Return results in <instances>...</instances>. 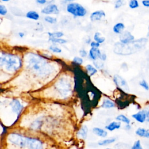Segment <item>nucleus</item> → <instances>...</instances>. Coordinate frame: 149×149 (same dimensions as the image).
I'll return each instance as SVG.
<instances>
[{
	"label": "nucleus",
	"instance_id": "f257e3e1",
	"mask_svg": "<svg viewBox=\"0 0 149 149\" xmlns=\"http://www.w3.org/2000/svg\"><path fill=\"white\" fill-rule=\"evenodd\" d=\"M27 56V66L34 73L40 76H44L51 72L50 65L40 56L32 53Z\"/></svg>",
	"mask_w": 149,
	"mask_h": 149
},
{
	"label": "nucleus",
	"instance_id": "f03ea898",
	"mask_svg": "<svg viewBox=\"0 0 149 149\" xmlns=\"http://www.w3.org/2000/svg\"><path fill=\"white\" fill-rule=\"evenodd\" d=\"M147 39L142 38L128 44H123L120 42H117L114 46V52L118 55H128L137 52L140 49L147 43Z\"/></svg>",
	"mask_w": 149,
	"mask_h": 149
},
{
	"label": "nucleus",
	"instance_id": "7ed1b4c3",
	"mask_svg": "<svg viewBox=\"0 0 149 149\" xmlns=\"http://www.w3.org/2000/svg\"><path fill=\"white\" fill-rule=\"evenodd\" d=\"M8 139L11 143L20 147H27L31 149H41L42 148V143L40 140L25 137L18 133L10 134Z\"/></svg>",
	"mask_w": 149,
	"mask_h": 149
},
{
	"label": "nucleus",
	"instance_id": "20e7f679",
	"mask_svg": "<svg viewBox=\"0 0 149 149\" xmlns=\"http://www.w3.org/2000/svg\"><path fill=\"white\" fill-rule=\"evenodd\" d=\"M22 66V61L18 56L0 53V67H4L9 72H15Z\"/></svg>",
	"mask_w": 149,
	"mask_h": 149
},
{
	"label": "nucleus",
	"instance_id": "39448f33",
	"mask_svg": "<svg viewBox=\"0 0 149 149\" xmlns=\"http://www.w3.org/2000/svg\"><path fill=\"white\" fill-rule=\"evenodd\" d=\"M66 11L74 17H84L86 15L87 9L77 2L69 3L66 7Z\"/></svg>",
	"mask_w": 149,
	"mask_h": 149
},
{
	"label": "nucleus",
	"instance_id": "423d86ee",
	"mask_svg": "<svg viewBox=\"0 0 149 149\" xmlns=\"http://www.w3.org/2000/svg\"><path fill=\"white\" fill-rule=\"evenodd\" d=\"M42 14L45 15H58L59 13V9L58 6L55 3H49L44 6L41 10Z\"/></svg>",
	"mask_w": 149,
	"mask_h": 149
},
{
	"label": "nucleus",
	"instance_id": "0eeeda50",
	"mask_svg": "<svg viewBox=\"0 0 149 149\" xmlns=\"http://www.w3.org/2000/svg\"><path fill=\"white\" fill-rule=\"evenodd\" d=\"M113 81L116 86L125 90H129V87L126 81L120 76L116 74L113 76Z\"/></svg>",
	"mask_w": 149,
	"mask_h": 149
},
{
	"label": "nucleus",
	"instance_id": "6e6552de",
	"mask_svg": "<svg viewBox=\"0 0 149 149\" xmlns=\"http://www.w3.org/2000/svg\"><path fill=\"white\" fill-rule=\"evenodd\" d=\"M134 40V36L127 31L122 32L120 36V42L123 44H128Z\"/></svg>",
	"mask_w": 149,
	"mask_h": 149
},
{
	"label": "nucleus",
	"instance_id": "1a4fd4ad",
	"mask_svg": "<svg viewBox=\"0 0 149 149\" xmlns=\"http://www.w3.org/2000/svg\"><path fill=\"white\" fill-rule=\"evenodd\" d=\"M105 17V13L102 10H98L92 12L90 16V19L92 22H95L101 20Z\"/></svg>",
	"mask_w": 149,
	"mask_h": 149
},
{
	"label": "nucleus",
	"instance_id": "9d476101",
	"mask_svg": "<svg viewBox=\"0 0 149 149\" xmlns=\"http://www.w3.org/2000/svg\"><path fill=\"white\" fill-rule=\"evenodd\" d=\"M132 116L138 122L143 123L147 119V112L146 111H140L138 112L133 114Z\"/></svg>",
	"mask_w": 149,
	"mask_h": 149
},
{
	"label": "nucleus",
	"instance_id": "9b49d317",
	"mask_svg": "<svg viewBox=\"0 0 149 149\" xmlns=\"http://www.w3.org/2000/svg\"><path fill=\"white\" fill-rule=\"evenodd\" d=\"M10 105L11 107L12 110L15 112L17 115H19L22 109H23V106L22 105L21 103L19 102V101H18L17 100H13L10 103Z\"/></svg>",
	"mask_w": 149,
	"mask_h": 149
},
{
	"label": "nucleus",
	"instance_id": "f8f14e48",
	"mask_svg": "<svg viewBox=\"0 0 149 149\" xmlns=\"http://www.w3.org/2000/svg\"><path fill=\"white\" fill-rule=\"evenodd\" d=\"M101 55L100 50L98 48H93L91 47V48L89 51L88 55L90 59L92 60H97L98 58H100V56Z\"/></svg>",
	"mask_w": 149,
	"mask_h": 149
},
{
	"label": "nucleus",
	"instance_id": "ddd939ff",
	"mask_svg": "<svg viewBox=\"0 0 149 149\" xmlns=\"http://www.w3.org/2000/svg\"><path fill=\"white\" fill-rule=\"evenodd\" d=\"M121 123L119 121H113L105 126V129L109 131H113L115 129H118L120 127Z\"/></svg>",
	"mask_w": 149,
	"mask_h": 149
},
{
	"label": "nucleus",
	"instance_id": "4468645a",
	"mask_svg": "<svg viewBox=\"0 0 149 149\" xmlns=\"http://www.w3.org/2000/svg\"><path fill=\"white\" fill-rule=\"evenodd\" d=\"M93 132L95 135L101 137H105L108 134V133L106 130L100 127H94L93 129Z\"/></svg>",
	"mask_w": 149,
	"mask_h": 149
},
{
	"label": "nucleus",
	"instance_id": "2eb2a0df",
	"mask_svg": "<svg viewBox=\"0 0 149 149\" xmlns=\"http://www.w3.org/2000/svg\"><path fill=\"white\" fill-rule=\"evenodd\" d=\"M136 134L140 137L149 138V130L144 128H138L136 130Z\"/></svg>",
	"mask_w": 149,
	"mask_h": 149
},
{
	"label": "nucleus",
	"instance_id": "dca6fc26",
	"mask_svg": "<svg viewBox=\"0 0 149 149\" xmlns=\"http://www.w3.org/2000/svg\"><path fill=\"white\" fill-rule=\"evenodd\" d=\"M125 24L123 23L119 22L115 24L113 27V31L116 34H120L123 32V30L125 29Z\"/></svg>",
	"mask_w": 149,
	"mask_h": 149
},
{
	"label": "nucleus",
	"instance_id": "f3484780",
	"mask_svg": "<svg viewBox=\"0 0 149 149\" xmlns=\"http://www.w3.org/2000/svg\"><path fill=\"white\" fill-rule=\"evenodd\" d=\"M26 16L27 18L31 20H37L40 18L39 14L35 10L28 11L26 14Z\"/></svg>",
	"mask_w": 149,
	"mask_h": 149
},
{
	"label": "nucleus",
	"instance_id": "a211bd4d",
	"mask_svg": "<svg viewBox=\"0 0 149 149\" xmlns=\"http://www.w3.org/2000/svg\"><path fill=\"white\" fill-rule=\"evenodd\" d=\"M115 106V102L108 98L104 99L101 105V107L104 108H113Z\"/></svg>",
	"mask_w": 149,
	"mask_h": 149
},
{
	"label": "nucleus",
	"instance_id": "6ab92c4d",
	"mask_svg": "<svg viewBox=\"0 0 149 149\" xmlns=\"http://www.w3.org/2000/svg\"><path fill=\"white\" fill-rule=\"evenodd\" d=\"M87 133H88V128L86 126L84 125L83 126L79 131L77 133V135L79 137H80L81 139H85L87 137Z\"/></svg>",
	"mask_w": 149,
	"mask_h": 149
},
{
	"label": "nucleus",
	"instance_id": "aec40b11",
	"mask_svg": "<svg viewBox=\"0 0 149 149\" xmlns=\"http://www.w3.org/2000/svg\"><path fill=\"white\" fill-rule=\"evenodd\" d=\"M115 141H116V138L112 137V138H109V139L100 140L98 141V144L100 146H107V145H109L110 144L114 143Z\"/></svg>",
	"mask_w": 149,
	"mask_h": 149
},
{
	"label": "nucleus",
	"instance_id": "412c9836",
	"mask_svg": "<svg viewBox=\"0 0 149 149\" xmlns=\"http://www.w3.org/2000/svg\"><path fill=\"white\" fill-rule=\"evenodd\" d=\"M86 69L87 70L88 74L90 76H93L94 74H95L97 72V69L94 66H93L91 65H87L86 66Z\"/></svg>",
	"mask_w": 149,
	"mask_h": 149
},
{
	"label": "nucleus",
	"instance_id": "4be33fe9",
	"mask_svg": "<svg viewBox=\"0 0 149 149\" xmlns=\"http://www.w3.org/2000/svg\"><path fill=\"white\" fill-rule=\"evenodd\" d=\"M94 40L98 42V43L100 44H101V43H103L105 40V38L104 37H102L101 36V33H99V32H96L94 35Z\"/></svg>",
	"mask_w": 149,
	"mask_h": 149
},
{
	"label": "nucleus",
	"instance_id": "5701e85b",
	"mask_svg": "<svg viewBox=\"0 0 149 149\" xmlns=\"http://www.w3.org/2000/svg\"><path fill=\"white\" fill-rule=\"evenodd\" d=\"M116 119L119 122H122L123 123H125L126 124H129L130 122V119L127 117H126L125 115L122 114L118 115L116 117Z\"/></svg>",
	"mask_w": 149,
	"mask_h": 149
},
{
	"label": "nucleus",
	"instance_id": "b1692460",
	"mask_svg": "<svg viewBox=\"0 0 149 149\" xmlns=\"http://www.w3.org/2000/svg\"><path fill=\"white\" fill-rule=\"evenodd\" d=\"M49 38H61L63 36L64 34L61 31H55V32H49L48 33Z\"/></svg>",
	"mask_w": 149,
	"mask_h": 149
},
{
	"label": "nucleus",
	"instance_id": "393cba45",
	"mask_svg": "<svg viewBox=\"0 0 149 149\" xmlns=\"http://www.w3.org/2000/svg\"><path fill=\"white\" fill-rule=\"evenodd\" d=\"M44 20L50 24H55L57 22V19L55 17H52L51 16H46L44 18Z\"/></svg>",
	"mask_w": 149,
	"mask_h": 149
},
{
	"label": "nucleus",
	"instance_id": "a878e982",
	"mask_svg": "<svg viewBox=\"0 0 149 149\" xmlns=\"http://www.w3.org/2000/svg\"><path fill=\"white\" fill-rule=\"evenodd\" d=\"M49 40L53 43H57V44H65L67 42V41L66 40L61 38H49Z\"/></svg>",
	"mask_w": 149,
	"mask_h": 149
},
{
	"label": "nucleus",
	"instance_id": "bb28decb",
	"mask_svg": "<svg viewBox=\"0 0 149 149\" xmlns=\"http://www.w3.org/2000/svg\"><path fill=\"white\" fill-rule=\"evenodd\" d=\"M129 6L130 9H136L139 6L137 0H130L129 2Z\"/></svg>",
	"mask_w": 149,
	"mask_h": 149
},
{
	"label": "nucleus",
	"instance_id": "cd10ccee",
	"mask_svg": "<svg viewBox=\"0 0 149 149\" xmlns=\"http://www.w3.org/2000/svg\"><path fill=\"white\" fill-rule=\"evenodd\" d=\"M8 13V9L6 7L2 4H0V15L5 16Z\"/></svg>",
	"mask_w": 149,
	"mask_h": 149
},
{
	"label": "nucleus",
	"instance_id": "c85d7f7f",
	"mask_svg": "<svg viewBox=\"0 0 149 149\" xmlns=\"http://www.w3.org/2000/svg\"><path fill=\"white\" fill-rule=\"evenodd\" d=\"M132 149H142V147H141V142L139 140L136 141L134 143L133 146L132 147Z\"/></svg>",
	"mask_w": 149,
	"mask_h": 149
},
{
	"label": "nucleus",
	"instance_id": "c756f323",
	"mask_svg": "<svg viewBox=\"0 0 149 149\" xmlns=\"http://www.w3.org/2000/svg\"><path fill=\"white\" fill-rule=\"evenodd\" d=\"M49 49L51 51H52V52H54L55 53H61L62 52V50H61V48H59V47H58L56 46H55V45L50 46Z\"/></svg>",
	"mask_w": 149,
	"mask_h": 149
},
{
	"label": "nucleus",
	"instance_id": "7c9ffc66",
	"mask_svg": "<svg viewBox=\"0 0 149 149\" xmlns=\"http://www.w3.org/2000/svg\"><path fill=\"white\" fill-rule=\"evenodd\" d=\"M139 84L145 90H149V86H148L147 82L145 80H142L141 81H140Z\"/></svg>",
	"mask_w": 149,
	"mask_h": 149
},
{
	"label": "nucleus",
	"instance_id": "2f4dec72",
	"mask_svg": "<svg viewBox=\"0 0 149 149\" xmlns=\"http://www.w3.org/2000/svg\"><path fill=\"white\" fill-rule=\"evenodd\" d=\"M94 65L95 66V67L97 68V69H100L101 68L103 67V63L102 61H98L97 59V60H95L94 61Z\"/></svg>",
	"mask_w": 149,
	"mask_h": 149
},
{
	"label": "nucleus",
	"instance_id": "473e14b6",
	"mask_svg": "<svg viewBox=\"0 0 149 149\" xmlns=\"http://www.w3.org/2000/svg\"><path fill=\"white\" fill-rule=\"evenodd\" d=\"M73 61L76 63V64H78V65H81L83 62V59L80 57H78V56H76L73 58Z\"/></svg>",
	"mask_w": 149,
	"mask_h": 149
},
{
	"label": "nucleus",
	"instance_id": "72a5a7b5",
	"mask_svg": "<svg viewBox=\"0 0 149 149\" xmlns=\"http://www.w3.org/2000/svg\"><path fill=\"white\" fill-rule=\"evenodd\" d=\"M123 5V1L122 0H116L115 2L114 7L115 9H118L120 8Z\"/></svg>",
	"mask_w": 149,
	"mask_h": 149
},
{
	"label": "nucleus",
	"instance_id": "f704fd0d",
	"mask_svg": "<svg viewBox=\"0 0 149 149\" xmlns=\"http://www.w3.org/2000/svg\"><path fill=\"white\" fill-rule=\"evenodd\" d=\"M100 44L98 43V42L95 41H92L90 43V46L91 47H93V48H98L100 47Z\"/></svg>",
	"mask_w": 149,
	"mask_h": 149
},
{
	"label": "nucleus",
	"instance_id": "c9c22d12",
	"mask_svg": "<svg viewBox=\"0 0 149 149\" xmlns=\"http://www.w3.org/2000/svg\"><path fill=\"white\" fill-rule=\"evenodd\" d=\"M141 3L144 6L149 8V0H143Z\"/></svg>",
	"mask_w": 149,
	"mask_h": 149
},
{
	"label": "nucleus",
	"instance_id": "e433bc0d",
	"mask_svg": "<svg viewBox=\"0 0 149 149\" xmlns=\"http://www.w3.org/2000/svg\"><path fill=\"white\" fill-rule=\"evenodd\" d=\"M79 54L82 57H85L87 55V52L86 50L84 49H81L79 51Z\"/></svg>",
	"mask_w": 149,
	"mask_h": 149
},
{
	"label": "nucleus",
	"instance_id": "4c0bfd02",
	"mask_svg": "<svg viewBox=\"0 0 149 149\" xmlns=\"http://www.w3.org/2000/svg\"><path fill=\"white\" fill-rule=\"evenodd\" d=\"M36 1L39 5H44L47 3V0H36Z\"/></svg>",
	"mask_w": 149,
	"mask_h": 149
},
{
	"label": "nucleus",
	"instance_id": "58836bf2",
	"mask_svg": "<svg viewBox=\"0 0 149 149\" xmlns=\"http://www.w3.org/2000/svg\"><path fill=\"white\" fill-rule=\"evenodd\" d=\"M100 59L101 60V61H105L107 59V55L105 54H101V56H100Z\"/></svg>",
	"mask_w": 149,
	"mask_h": 149
},
{
	"label": "nucleus",
	"instance_id": "ea45409f",
	"mask_svg": "<svg viewBox=\"0 0 149 149\" xmlns=\"http://www.w3.org/2000/svg\"><path fill=\"white\" fill-rule=\"evenodd\" d=\"M18 34H19V36L20 37H23L24 36V34L23 32H19Z\"/></svg>",
	"mask_w": 149,
	"mask_h": 149
},
{
	"label": "nucleus",
	"instance_id": "a19ab883",
	"mask_svg": "<svg viewBox=\"0 0 149 149\" xmlns=\"http://www.w3.org/2000/svg\"><path fill=\"white\" fill-rule=\"evenodd\" d=\"M125 128H126V129H127V130H129V129L131 128V127H130V126L129 124H127V125L126 126Z\"/></svg>",
	"mask_w": 149,
	"mask_h": 149
},
{
	"label": "nucleus",
	"instance_id": "79ce46f5",
	"mask_svg": "<svg viewBox=\"0 0 149 149\" xmlns=\"http://www.w3.org/2000/svg\"><path fill=\"white\" fill-rule=\"evenodd\" d=\"M147 120L149 122V112H147Z\"/></svg>",
	"mask_w": 149,
	"mask_h": 149
},
{
	"label": "nucleus",
	"instance_id": "37998d69",
	"mask_svg": "<svg viewBox=\"0 0 149 149\" xmlns=\"http://www.w3.org/2000/svg\"><path fill=\"white\" fill-rule=\"evenodd\" d=\"M65 2H73L74 1H76V0H63Z\"/></svg>",
	"mask_w": 149,
	"mask_h": 149
},
{
	"label": "nucleus",
	"instance_id": "c03bdc74",
	"mask_svg": "<svg viewBox=\"0 0 149 149\" xmlns=\"http://www.w3.org/2000/svg\"><path fill=\"white\" fill-rule=\"evenodd\" d=\"M147 36L148 37H149V26L148 27V32H147Z\"/></svg>",
	"mask_w": 149,
	"mask_h": 149
},
{
	"label": "nucleus",
	"instance_id": "a18cd8bd",
	"mask_svg": "<svg viewBox=\"0 0 149 149\" xmlns=\"http://www.w3.org/2000/svg\"><path fill=\"white\" fill-rule=\"evenodd\" d=\"M1 1H2V2H9V1H10V0H1Z\"/></svg>",
	"mask_w": 149,
	"mask_h": 149
}]
</instances>
